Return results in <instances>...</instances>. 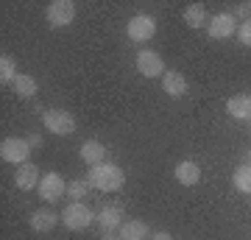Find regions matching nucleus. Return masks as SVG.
Segmentation results:
<instances>
[{
	"mask_svg": "<svg viewBox=\"0 0 251 240\" xmlns=\"http://www.w3.org/2000/svg\"><path fill=\"white\" fill-rule=\"evenodd\" d=\"M28 142H31V148H42V134H28Z\"/></svg>",
	"mask_w": 251,
	"mask_h": 240,
	"instance_id": "24",
	"label": "nucleus"
},
{
	"mask_svg": "<svg viewBox=\"0 0 251 240\" xmlns=\"http://www.w3.org/2000/svg\"><path fill=\"white\" fill-rule=\"evenodd\" d=\"M17 62H14V56L3 53L0 56V84H14V79H17Z\"/></svg>",
	"mask_w": 251,
	"mask_h": 240,
	"instance_id": "21",
	"label": "nucleus"
},
{
	"mask_svg": "<svg viewBox=\"0 0 251 240\" xmlns=\"http://www.w3.org/2000/svg\"><path fill=\"white\" fill-rule=\"evenodd\" d=\"M11 89H14V95H20V98H36L39 84H36L34 76H23L20 73L17 79H14V84H11Z\"/></svg>",
	"mask_w": 251,
	"mask_h": 240,
	"instance_id": "18",
	"label": "nucleus"
},
{
	"mask_svg": "<svg viewBox=\"0 0 251 240\" xmlns=\"http://www.w3.org/2000/svg\"><path fill=\"white\" fill-rule=\"evenodd\" d=\"M42 126L56 137H67L75 132V117L67 109H45L42 112Z\"/></svg>",
	"mask_w": 251,
	"mask_h": 240,
	"instance_id": "3",
	"label": "nucleus"
},
{
	"mask_svg": "<svg viewBox=\"0 0 251 240\" xmlns=\"http://www.w3.org/2000/svg\"><path fill=\"white\" fill-rule=\"evenodd\" d=\"M151 240H173V235H171V232H153Z\"/></svg>",
	"mask_w": 251,
	"mask_h": 240,
	"instance_id": "25",
	"label": "nucleus"
},
{
	"mask_svg": "<svg viewBox=\"0 0 251 240\" xmlns=\"http://www.w3.org/2000/svg\"><path fill=\"white\" fill-rule=\"evenodd\" d=\"M237 39H240V45L251 48V20H246V23L237 26Z\"/></svg>",
	"mask_w": 251,
	"mask_h": 240,
	"instance_id": "23",
	"label": "nucleus"
},
{
	"mask_svg": "<svg viewBox=\"0 0 251 240\" xmlns=\"http://www.w3.org/2000/svg\"><path fill=\"white\" fill-rule=\"evenodd\" d=\"M95 218H98V215L92 213V207L84 204V201H73V204L64 207V213H62V223H64L70 232L90 229Z\"/></svg>",
	"mask_w": 251,
	"mask_h": 240,
	"instance_id": "2",
	"label": "nucleus"
},
{
	"mask_svg": "<svg viewBox=\"0 0 251 240\" xmlns=\"http://www.w3.org/2000/svg\"><path fill=\"white\" fill-rule=\"evenodd\" d=\"M206 34L212 39H229L232 34H237V23H234V14L232 11H221L215 17L206 23Z\"/></svg>",
	"mask_w": 251,
	"mask_h": 240,
	"instance_id": "9",
	"label": "nucleus"
},
{
	"mask_svg": "<svg viewBox=\"0 0 251 240\" xmlns=\"http://www.w3.org/2000/svg\"><path fill=\"white\" fill-rule=\"evenodd\" d=\"M187 79H184V73L179 70H168L165 76H162V89L171 95V98H181L184 92H187Z\"/></svg>",
	"mask_w": 251,
	"mask_h": 240,
	"instance_id": "14",
	"label": "nucleus"
},
{
	"mask_svg": "<svg viewBox=\"0 0 251 240\" xmlns=\"http://www.w3.org/2000/svg\"><path fill=\"white\" fill-rule=\"evenodd\" d=\"M173 173H176V182H179V185H184V187H196L198 182H201V168H198L193 160L179 162Z\"/></svg>",
	"mask_w": 251,
	"mask_h": 240,
	"instance_id": "15",
	"label": "nucleus"
},
{
	"mask_svg": "<svg viewBox=\"0 0 251 240\" xmlns=\"http://www.w3.org/2000/svg\"><path fill=\"white\" fill-rule=\"evenodd\" d=\"M249 6H251V3H249Z\"/></svg>",
	"mask_w": 251,
	"mask_h": 240,
	"instance_id": "28",
	"label": "nucleus"
},
{
	"mask_svg": "<svg viewBox=\"0 0 251 240\" xmlns=\"http://www.w3.org/2000/svg\"><path fill=\"white\" fill-rule=\"evenodd\" d=\"M62 221V215H56L50 207H42V210H34L31 218H28V226L39 235H48V232H53V226Z\"/></svg>",
	"mask_w": 251,
	"mask_h": 240,
	"instance_id": "11",
	"label": "nucleus"
},
{
	"mask_svg": "<svg viewBox=\"0 0 251 240\" xmlns=\"http://www.w3.org/2000/svg\"><path fill=\"white\" fill-rule=\"evenodd\" d=\"M226 112L234 120H251V95H232L226 101Z\"/></svg>",
	"mask_w": 251,
	"mask_h": 240,
	"instance_id": "17",
	"label": "nucleus"
},
{
	"mask_svg": "<svg viewBox=\"0 0 251 240\" xmlns=\"http://www.w3.org/2000/svg\"><path fill=\"white\" fill-rule=\"evenodd\" d=\"M39 179H42V173H39V168H36L34 162H23L14 170V185L20 190H34V187H39Z\"/></svg>",
	"mask_w": 251,
	"mask_h": 240,
	"instance_id": "12",
	"label": "nucleus"
},
{
	"mask_svg": "<svg viewBox=\"0 0 251 240\" xmlns=\"http://www.w3.org/2000/svg\"><path fill=\"white\" fill-rule=\"evenodd\" d=\"M92 193L90 179H70L67 182V196H73V201H84Z\"/></svg>",
	"mask_w": 251,
	"mask_h": 240,
	"instance_id": "22",
	"label": "nucleus"
},
{
	"mask_svg": "<svg viewBox=\"0 0 251 240\" xmlns=\"http://www.w3.org/2000/svg\"><path fill=\"white\" fill-rule=\"evenodd\" d=\"M126 34H128V39L137 42V45L148 42V39L156 36V20H153L151 14H134V17L128 20V26H126Z\"/></svg>",
	"mask_w": 251,
	"mask_h": 240,
	"instance_id": "4",
	"label": "nucleus"
},
{
	"mask_svg": "<svg viewBox=\"0 0 251 240\" xmlns=\"http://www.w3.org/2000/svg\"><path fill=\"white\" fill-rule=\"evenodd\" d=\"M100 240H120V235H115V232H112V235H103Z\"/></svg>",
	"mask_w": 251,
	"mask_h": 240,
	"instance_id": "27",
	"label": "nucleus"
},
{
	"mask_svg": "<svg viewBox=\"0 0 251 240\" xmlns=\"http://www.w3.org/2000/svg\"><path fill=\"white\" fill-rule=\"evenodd\" d=\"M78 157L87 162L90 168H95V165H100V162H106L109 151H106V145L98 142V140H84L81 142V148H78Z\"/></svg>",
	"mask_w": 251,
	"mask_h": 240,
	"instance_id": "13",
	"label": "nucleus"
},
{
	"mask_svg": "<svg viewBox=\"0 0 251 240\" xmlns=\"http://www.w3.org/2000/svg\"><path fill=\"white\" fill-rule=\"evenodd\" d=\"M137 70H140V76H145V79H159V76H165V62H162V56L156 53V51H140L137 53Z\"/></svg>",
	"mask_w": 251,
	"mask_h": 240,
	"instance_id": "8",
	"label": "nucleus"
},
{
	"mask_svg": "<svg viewBox=\"0 0 251 240\" xmlns=\"http://www.w3.org/2000/svg\"><path fill=\"white\" fill-rule=\"evenodd\" d=\"M240 165H251V148H249V151H243V162H240Z\"/></svg>",
	"mask_w": 251,
	"mask_h": 240,
	"instance_id": "26",
	"label": "nucleus"
},
{
	"mask_svg": "<svg viewBox=\"0 0 251 240\" xmlns=\"http://www.w3.org/2000/svg\"><path fill=\"white\" fill-rule=\"evenodd\" d=\"M28 154H31L28 137H6V140L0 142V157H3V162L23 165V162H28Z\"/></svg>",
	"mask_w": 251,
	"mask_h": 240,
	"instance_id": "5",
	"label": "nucleus"
},
{
	"mask_svg": "<svg viewBox=\"0 0 251 240\" xmlns=\"http://www.w3.org/2000/svg\"><path fill=\"white\" fill-rule=\"evenodd\" d=\"M232 185H234V190L251 196V165H237V170L232 173Z\"/></svg>",
	"mask_w": 251,
	"mask_h": 240,
	"instance_id": "20",
	"label": "nucleus"
},
{
	"mask_svg": "<svg viewBox=\"0 0 251 240\" xmlns=\"http://www.w3.org/2000/svg\"><path fill=\"white\" fill-rule=\"evenodd\" d=\"M117 235H120V240H151V229L145 221H123Z\"/></svg>",
	"mask_w": 251,
	"mask_h": 240,
	"instance_id": "16",
	"label": "nucleus"
},
{
	"mask_svg": "<svg viewBox=\"0 0 251 240\" xmlns=\"http://www.w3.org/2000/svg\"><path fill=\"white\" fill-rule=\"evenodd\" d=\"M87 179H90L92 190H100V193H120L126 185L123 168H117L115 162H100V165L90 168Z\"/></svg>",
	"mask_w": 251,
	"mask_h": 240,
	"instance_id": "1",
	"label": "nucleus"
},
{
	"mask_svg": "<svg viewBox=\"0 0 251 240\" xmlns=\"http://www.w3.org/2000/svg\"><path fill=\"white\" fill-rule=\"evenodd\" d=\"M36 193H39V198H42L45 204H56V201L67 193V182H64L59 173H53V170H50V173H42Z\"/></svg>",
	"mask_w": 251,
	"mask_h": 240,
	"instance_id": "6",
	"label": "nucleus"
},
{
	"mask_svg": "<svg viewBox=\"0 0 251 240\" xmlns=\"http://www.w3.org/2000/svg\"><path fill=\"white\" fill-rule=\"evenodd\" d=\"M48 17V26L50 28H67L73 26V20H75V3L70 0H53L45 11Z\"/></svg>",
	"mask_w": 251,
	"mask_h": 240,
	"instance_id": "7",
	"label": "nucleus"
},
{
	"mask_svg": "<svg viewBox=\"0 0 251 240\" xmlns=\"http://www.w3.org/2000/svg\"><path fill=\"white\" fill-rule=\"evenodd\" d=\"M95 223H98L100 235H112V232H117L120 226H123V207H117V204L100 207Z\"/></svg>",
	"mask_w": 251,
	"mask_h": 240,
	"instance_id": "10",
	"label": "nucleus"
},
{
	"mask_svg": "<svg viewBox=\"0 0 251 240\" xmlns=\"http://www.w3.org/2000/svg\"><path fill=\"white\" fill-rule=\"evenodd\" d=\"M184 26L187 28H204L206 26V9L201 3H190L184 9Z\"/></svg>",
	"mask_w": 251,
	"mask_h": 240,
	"instance_id": "19",
	"label": "nucleus"
}]
</instances>
